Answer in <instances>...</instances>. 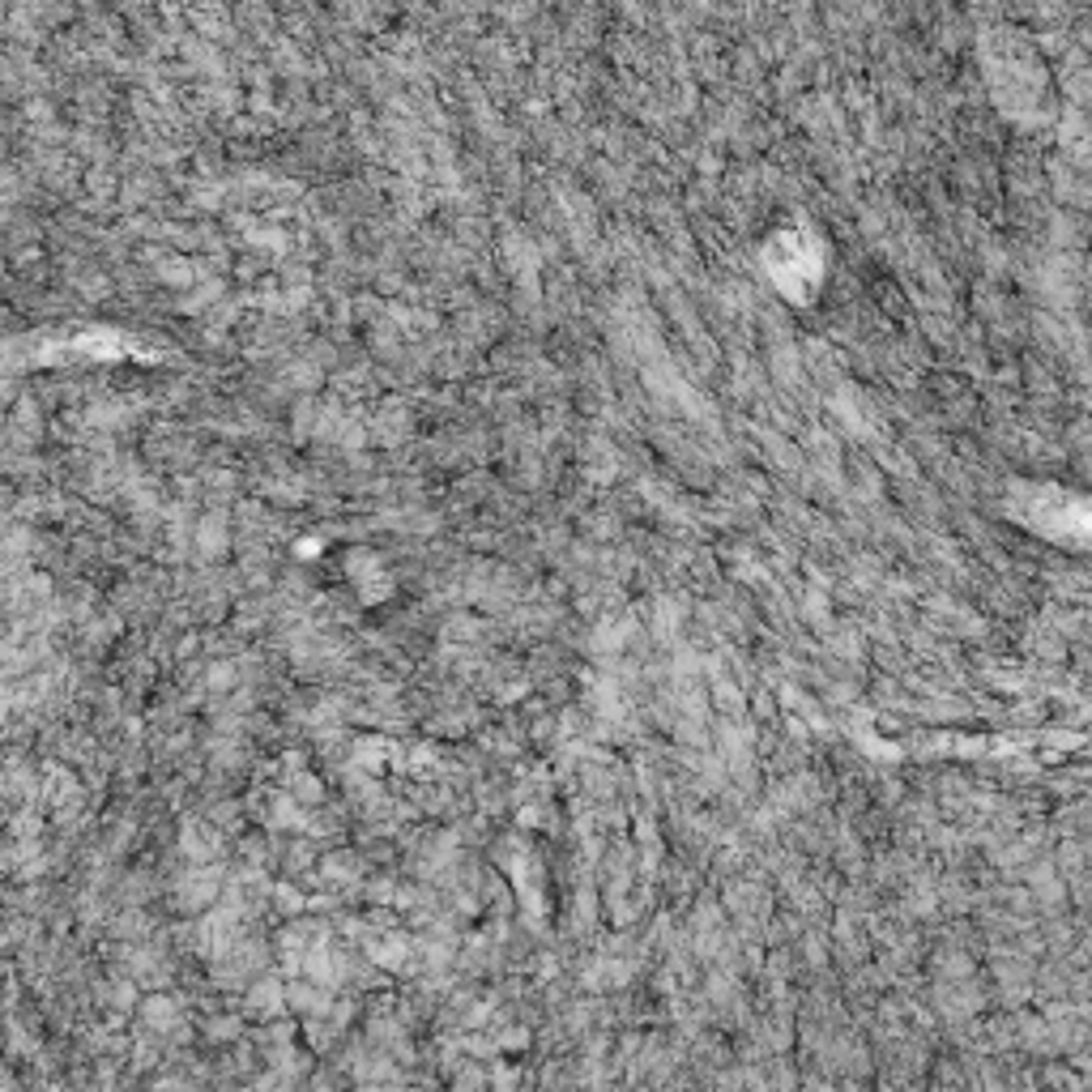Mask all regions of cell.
I'll return each instance as SVG.
<instances>
[]
</instances>
